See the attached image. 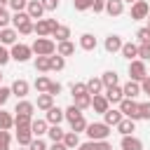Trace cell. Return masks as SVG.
<instances>
[{
    "label": "cell",
    "instance_id": "53",
    "mask_svg": "<svg viewBox=\"0 0 150 150\" xmlns=\"http://www.w3.org/2000/svg\"><path fill=\"white\" fill-rule=\"evenodd\" d=\"M91 9H94V14H101V12H105V0H94Z\"/></svg>",
    "mask_w": 150,
    "mask_h": 150
},
{
    "label": "cell",
    "instance_id": "62",
    "mask_svg": "<svg viewBox=\"0 0 150 150\" xmlns=\"http://www.w3.org/2000/svg\"><path fill=\"white\" fill-rule=\"evenodd\" d=\"M148 28H150V14H148Z\"/></svg>",
    "mask_w": 150,
    "mask_h": 150
},
{
    "label": "cell",
    "instance_id": "46",
    "mask_svg": "<svg viewBox=\"0 0 150 150\" xmlns=\"http://www.w3.org/2000/svg\"><path fill=\"white\" fill-rule=\"evenodd\" d=\"M9 61H12V54H9V49H7L5 45H0V68H2V66H7Z\"/></svg>",
    "mask_w": 150,
    "mask_h": 150
},
{
    "label": "cell",
    "instance_id": "23",
    "mask_svg": "<svg viewBox=\"0 0 150 150\" xmlns=\"http://www.w3.org/2000/svg\"><path fill=\"white\" fill-rule=\"evenodd\" d=\"M122 91H124V98H136V96L141 94V82H134V80H129V82L122 87Z\"/></svg>",
    "mask_w": 150,
    "mask_h": 150
},
{
    "label": "cell",
    "instance_id": "60",
    "mask_svg": "<svg viewBox=\"0 0 150 150\" xmlns=\"http://www.w3.org/2000/svg\"><path fill=\"white\" fill-rule=\"evenodd\" d=\"M9 5V0H0V7H7Z\"/></svg>",
    "mask_w": 150,
    "mask_h": 150
},
{
    "label": "cell",
    "instance_id": "12",
    "mask_svg": "<svg viewBox=\"0 0 150 150\" xmlns=\"http://www.w3.org/2000/svg\"><path fill=\"white\" fill-rule=\"evenodd\" d=\"M120 148H122V150H143V141L136 138L134 134H131V136H122Z\"/></svg>",
    "mask_w": 150,
    "mask_h": 150
},
{
    "label": "cell",
    "instance_id": "10",
    "mask_svg": "<svg viewBox=\"0 0 150 150\" xmlns=\"http://www.w3.org/2000/svg\"><path fill=\"white\" fill-rule=\"evenodd\" d=\"M45 120L49 122V127H54V124H61L63 120H66V110H61V108H49L47 110V115H45Z\"/></svg>",
    "mask_w": 150,
    "mask_h": 150
},
{
    "label": "cell",
    "instance_id": "44",
    "mask_svg": "<svg viewBox=\"0 0 150 150\" xmlns=\"http://www.w3.org/2000/svg\"><path fill=\"white\" fill-rule=\"evenodd\" d=\"M91 5H94V0H73V7L77 12H87V9H91Z\"/></svg>",
    "mask_w": 150,
    "mask_h": 150
},
{
    "label": "cell",
    "instance_id": "36",
    "mask_svg": "<svg viewBox=\"0 0 150 150\" xmlns=\"http://www.w3.org/2000/svg\"><path fill=\"white\" fill-rule=\"evenodd\" d=\"M33 26H35V21H33V19H26V21H21V23L14 26V28H16L19 35H30V33H33Z\"/></svg>",
    "mask_w": 150,
    "mask_h": 150
},
{
    "label": "cell",
    "instance_id": "49",
    "mask_svg": "<svg viewBox=\"0 0 150 150\" xmlns=\"http://www.w3.org/2000/svg\"><path fill=\"white\" fill-rule=\"evenodd\" d=\"M9 143H12L9 131H0V150H9Z\"/></svg>",
    "mask_w": 150,
    "mask_h": 150
},
{
    "label": "cell",
    "instance_id": "63",
    "mask_svg": "<svg viewBox=\"0 0 150 150\" xmlns=\"http://www.w3.org/2000/svg\"><path fill=\"white\" fill-rule=\"evenodd\" d=\"M19 150H28V148H19Z\"/></svg>",
    "mask_w": 150,
    "mask_h": 150
},
{
    "label": "cell",
    "instance_id": "11",
    "mask_svg": "<svg viewBox=\"0 0 150 150\" xmlns=\"http://www.w3.org/2000/svg\"><path fill=\"white\" fill-rule=\"evenodd\" d=\"M26 14L33 19V21H38V19H42V14H45V7H42V2L40 0H28V7H26Z\"/></svg>",
    "mask_w": 150,
    "mask_h": 150
},
{
    "label": "cell",
    "instance_id": "51",
    "mask_svg": "<svg viewBox=\"0 0 150 150\" xmlns=\"http://www.w3.org/2000/svg\"><path fill=\"white\" fill-rule=\"evenodd\" d=\"M40 2H42L45 12H54V9L59 7V0H40Z\"/></svg>",
    "mask_w": 150,
    "mask_h": 150
},
{
    "label": "cell",
    "instance_id": "38",
    "mask_svg": "<svg viewBox=\"0 0 150 150\" xmlns=\"http://www.w3.org/2000/svg\"><path fill=\"white\" fill-rule=\"evenodd\" d=\"M87 127H89V122L84 120V115H82V117H77L75 122H70V131H75V134H82V131H87Z\"/></svg>",
    "mask_w": 150,
    "mask_h": 150
},
{
    "label": "cell",
    "instance_id": "59",
    "mask_svg": "<svg viewBox=\"0 0 150 150\" xmlns=\"http://www.w3.org/2000/svg\"><path fill=\"white\" fill-rule=\"evenodd\" d=\"M49 150H68V148H66L63 143H52V145H49Z\"/></svg>",
    "mask_w": 150,
    "mask_h": 150
},
{
    "label": "cell",
    "instance_id": "29",
    "mask_svg": "<svg viewBox=\"0 0 150 150\" xmlns=\"http://www.w3.org/2000/svg\"><path fill=\"white\" fill-rule=\"evenodd\" d=\"M56 54H61L63 59H66V56H73V54H75V45H73L70 40H66V42H56Z\"/></svg>",
    "mask_w": 150,
    "mask_h": 150
},
{
    "label": "cell",
    "instance_id": "40",
    "mask_svg": "<svg viewBox=\"0 0 150 150\" xmlns=\"http://www.w3.org/2000/svg\"><path fill=\"white\" fill-rule=\"evenodd\" d=\"M77 117H82V110H80L75 103H73V105H68V108H66V120H68V122H75Z\"/></svg>",
    "mask_w": 150,
    "mask_h": 150
},
{
    "label": "cell",
    "instance_id": "30",
    "mask_svg": "<svg viewBox=\"0 0 150 150\" xmlns=\"http://www.w3.org/2000/svg\"><path fill=\"white\" fill-rule=\"evenodd\" d=\"M68 150H75V148H80V136L75 134V131H66V136H63V141H61Z\"/></svg>",
    "mask_w": 150,
    "mask_h": 150
},
{
    "label": "cell",
    "instance_id": "34",
    "mask_svg": "<svg viewBox=\"0 0 150 150\" xmlns=\"http://www.w3.org/2000/svg\"><path fill=\"white\" fill-rule=\"evenodd\" d=\"M30 124H33L30 115H14V127L16 129H30Z\"/></svg>",
    "mask_w": 150,
    "mask_h": 150
},
{
    "label": "cell",
    "instance_id": "64",
    "mask_svg": "<svg viewBox=\"0 0 150 150\" xmlns=\"http://www.w3.org/2000/svg\"><path fill=\"white\" fill-rule=\"evenodd\" d=\"M0 82H2V73H0Z\"/></svg>",
    "mask_w": 150,
    "mask_h": 150
},
{
    "label": "cell",
    "instance_id": "39",
    "mask_svg": "<svg viewBox=\"0 0 150 150\" xmlns=\"http://www.w3.org/2000/svg\"><path fill=\"white\" fill-rule=\"evenodd\" d=\"M35 70L49 73V56H35Z\"/></svg>",
    "mask_w": 150,
    "mask_h": 150
},
{
    "label": "cell",
    "instance_id": "57",
    "mask_svg": "<svg viewBox=\"0 0 150 150\" xmlns=\"http://www.w3.org/2000/svg\"><path fill=\"white\" fill-rule=\"evenodd\" d=\"M77 150H96V141H87V143H80Z\"/></svg>",
    "mask_w": 150,
    "mask_h": 150
},
{
    "label": "cell",
    "instance_id": "25",
    "mask_svg": "<svg viewBox=\"0 0 150 150\" xmlns=\"http://www.w3.org/2000/svg\"><path fill=\"white\" fill-rule=\"evenodd\" d=\"M115 129H117L122 136H131V134L136 131V122H134V120H129V117H124V120H122Z\"/></svg>",
    "mask_w": 150,
    "mask_h": 150
},
{
    "label": "cell",
    "instance_id": "28",
    "mask_svg": "<svg viewBox=\"0 0 150 150\" xmlns=\"http://www.w3.org/2000/svg\"><path fill=\"white\" fill-rule=\"evenodd\" d=\"M14 127V115L0 108V131H9Z\"/></svg>",
    "mask_w": 150,
    "mask_h": 150
},
{
    "label": "cell",
    "instance_id": "33",
    "mask_svg": "<svg viewBox=\"0 0 150 150\" xmlns=\"http://www.w3.org/2000/svg\"><path fill=\"white\" fill-rule=\"evenodd\" d=\"M73 103L80 108V110H87L91 108V94H82V96H73Z\"/></svg>",
    "mask_w": 150,
    "mask_h": 150
},
{
    "label": "cell",
    "instance_id": "35",
    "mask_svg": "<svg viewBox=\"0 0 150 150\" xmlns=\"http://www.w3.org/2000/svg\"><path fill=\"white\" fill-rule=\"evenodd\" d=\"M47 136L52 138V143H61V141H63V136H66V131H63V129H61L59 124H54V127H49Z\"/></svg>",
    "mask_w": 150,
    "mask_h": 150
},
{
    "label": "cell",
    "instance_id": "18",
    "mask_svg": "<svg viewBox=\"0 0 150 150\" xmlns=\"http://www.w3.org/2000/svg\"><path fill=\"white\" fill-rule=\"evenodd\" d=\"M30 131H33V136H35V138H42V136L49 131V122H47V120H33Z\"/></svg>",
    "mask_w": 150,
    "mask_h": 150
},
{
    "label": "cell",
    "instance_id": "43",
    "mask_svg": "<svg viewBox=\"0 0 150 150\" xmlns=\"http://www.w3.org/2000/svg\"><path fill=\"white\" fill-rule=\"evenodd\" d=\"M138 59L141 61H150V42L138 45Z\"/></svg>",
    "mask_w": 150,
    "mask_h": 150
},
{
    "label": "cell",
    "instance_id": "37",
    "mask_svg": "<svg viewBox=\"0 0 150 150\" xmlns=\"http://www.w3.org/2000/svg\"><path fill=\"white\" fill-rule=\"evenodd\" d=\"M49 84H52V80H49L47 75H40V77L35 80V89H38V94H47Z\"/></svg>",
    "mask_w": 150,
    "mask_h": 150
},
{
    "label": "cell",
    "instance_id": "21",
    "mask_svg": "<svg viewBox=\"0 0 150 150\" xmlns=\"http://www.w3.org/2000/svg\"><path fill=\"white\" fill-rule=\"evenodd\" d=\"M120 54H122L127 61H134V59H138V45H134V42H124Z\"/></svg>",
    "mask_w": 150,
    "mask_h": 150
},
{
    "label": "cell",
    "instance_id": "41",
    "mask_svg": "<svg viewBox=\"0 0 150 150\" xmlns=\"http://www.w3.org/2000/svg\"><path fill=\"white\" fill-rule=\"evenodd\" d=\"M70 94H73V96L89 94V91H87V82H73V84H70Z\"/></svg>",
    "mask_w": 150,
    "mask_h": 150
},
{
    "label": "cell",
    "instance_id": "5",
    "mask_svg": "<svg viewBox=\"0 0 150 150\" xmlns=\"http://www.w3.org/2000/svg\"><path fill=\"white\" fill-rule=\"evenodd\" d=\"M120 110H122V115L124 117H129V120H141V103H136L134 98H124L122 103H120Z\"/></svg>",
    "mask_w": 150,
    "mask_h": 150
},
{
    "label": "cell",
    "instance_id": "6",
    "mask_svg": "<svg viewBox=\"0 0 150 150\" xmlns=\"http://www.w3.org/2000/svg\"><path fill=\"white\" fill-rule=\"evenodd\" d=\"M9 54H12V59H14V61H19V63H26V61L33 56V49H30V45L16 42V45H12Z\"/></svg>",
    "mask_w": 150,
    "mask_h": 150
},
{
    "label": "cell",
    "instance_id": "42",
    "mask_svg": "<svg viewBox=\"0 0 150 150\" xmlns=\"http://www.w3.org/2000/svg\"><path fill=\"white\" fill-rule=\"evenodd\" d=\"M14 14L16 12H26V7H28V0H9V5H7Z\"/></svg>",
    "mask_w": 150,
    "mask_h": 150
},
{
    "label": "cell",
    "instance_id": "58",
    "mask_svg": "<svg viewBox=\"0 0 150 150\" xmlns=\"http://www.w3.org/2000/svg\"><path fill=\"white\" fill-rule=\"evenodd\" d=\"M96 150H112V145L108 141H96Z\"/></svg>",
    "mask_w": 150,
    "mask_h": 150
},
{
    "label": "cell",
    "instance_id": "7",
    "mask_svg": "<svg viewBox=\"0 0 150 150\" xmlns=\"http://www.w3.org/2000/svg\"><path fill=\"white\" fill-rule=\"evenodd\" d=\"M148 14H150V5H148L145 0H138V2H134V5H131V12H129V16H131L134 21L148 19Z\"/></svg>",
    "mask_w": 150,
    "mask_h": 150
},
{
    "label": "cell",
    "instance_id": "52",
    "mask_svg": "<svg viewBox=\"0 0 150 150\" xmlns=\"http://www.w3.org/2000/svg\"><path fill=\"white\" fill-rule=\"evenodd\" d=\"M26 19H30L26 12H16V14L12 16V23H14V26H19V23H21V21H26Z\"/></svg>",
    "mask_w": 150,
    "mask_h": 150
},
{
    "label": "cell",
    "instance_id": "20",
    "mask_svg": "<svg viewBox=\"0 0 150 150\" xmlns=\"http://www.w3.org/2000/svg\"><path fill=\"white\" fill-rule=\"evenodd\" d=\"M33 131L30 129H16V143L21 145V148H28L30 143H33Z\"/></svg>",
    "mask_w": 150,
    "mask_h": 150
},
{
    "label": "cell",
    "instance_id": "14",
    "mask_svg": "<svg viewBox=\"0 0 150 150\" xmlns=\"http://www.w3.org/2000/svg\"><path fill=\"white\" fill-rule=\"evenodd\" d=\"M122 120H124V115H122V110H120V108H110V110L103 115V122H105L108 127H117Z\"/></svg>",
    "mask_w": 150,
    "mask_h": 150
},
{
    "label": "cell",
    "instance_id": "17",
    "mask_svg": "<svg viewBox=\"0 0 150 150\" xmlns=\"http://www.w3.org/2000/svg\"><path fill=\"white\" fill-rule=\"evenodd\" d=\"M80 47H82L84 52H94V49L98 47V40H96L91 33H82V35H80Z\"/></svg>",
    "mask_w": 150,
    "mask_h": 150
},
{
    "label": "cell",
    "instance_id": "45",
    "mask_svg": "<svg viewBox=\"0 0 150 150\" xmlns=\"http://www.w3.org/2000/svg\"><path fill=\"white\" fill-rule=\"evenodd\" d=\"M9 21H12V16H9L7 7H0V30H2V28H9V26H7Z\"/></svg>",
    "mask_w": 150,
    "mask_h": 150
},
{
    "label": "cell",
    "instance_id": "16",
    "mask_svg": "<svg viewBox=\"0 0 150 150\" xmlns=\"http://www.w3.org/2000/svg\"><path fill=\"white\" fill-rule=\"evenodd\" d=\"M16 38H19V33H16V28H2L0 30V45H16Z\"/></svg>",
    "mask_w": 150,
    "mask_h": 150
},
{
    "label": "cell",
    "instance_id": "31",
    "mask_svg": "<svg viewBox=\"0 0 150 150\" xmlns=\"http://www.w3.org/2000/svg\"><path fill=\"white\" fill-rule=\"evenodd\" d=\"M52 38H56V42H66V40L70 38V28H68V26H63V23H59V26L54 28Z\"/></svg>",
    "mask_w": 150,
    "mask_h": 150
},
{
    "label": "cell",
    "instance_id": "47",
    "mask_svg": "<svg viewBox=\"0 0 150 150\" xmlns=\"http://www.w3.org/2000/svg\"><path fill=\"white\" fill-rule=\"evenodd\" d=\"M136 38H138V42L143 45V42H150V28L148 26H143V28H138V33H136Z\"/></svg>",
    "mask_w": 150,
    "mask_h": 150
},
{
    "label": "cell",
    "instance_id": "9",
    "mask_svg": "<svg viewBox=\"0 0 150 150\" xmlns=\"http://www.w3.org/2000/svg\"><path fill=\"white\" fill-rule=\"evenodd\" d=\"M105 98H108V103L110 105H120L122 101H124V91H122V87L117 84V87H110V89H105V94H103Z\"/></svg>",
    "mask_w": 150,
    "mask_h": 150
},
{
    "label": "cell",
    "instance_id": "56",
    "mask_svg": "<svg viewBox=\"0 0 150 150\" xmlns=\"http://www.w3.org/2000/svg\"><path fill=\"white\" fill-rule=\"evenodd\" d=\"M141 94H145V96H150V75L141 82Z\"/></svg>",
    "mask_w": 150,
    "mask_h": 150
},
{
    "label": "cell",
    "instance_id": "3",
    "mask_svg": "<svg viewBox=\"0 0 150 150\" xmlns=\"http://www.w3.org/2000/svg\"><path fill=\"white\" fill-rule=\"evenodd\" d=\"M56 26H59L56 19H38L35 26H33V33H35L38 38H49V35L54 33Z\"/></svg>",
    "mask_w": 150,
    "mask_h": 150
},
{
    "label": "cell",
    "instance_id": "55",
    "mask_svg": "<svg viewBox=\"0 0 150 150\" xmlns=\"http://www.w3.org/2000/svg\"><path fill=\"white\" fill-rule=\"evenodd\" d=\"M61 89H63V87H61V82H52V84H49V89H47V94L56 96V94H61Z\"/></svg>",
    "mask_w": 150,
    "mask_h": 150
},
{
    "label": "cell",
    "instance_id": "32",
    "mask_svg": "<svg viewBox=\"0 0 150 150\" xmlns=\"http://www.w3.org/2000/svg\"><path fill=\"white\" fill-rule=\"evenodd\" d=\"M63 68H66V59H63L61 54H52V56H49V70H56V73H59V70H63Z\"/></svg>",
    "mask_w": 150,
    "mask_h": 150
},
{
    "label": "cell",
    "instance_id": "8",
    "mask_svg": "<svg viewBox=\"0 0 150 150\" xmlns=\"http://www.w3.org/2000/svg\"><path fill=\"white\" fill-rule=\"evenodd\" d=\"M122 45H124V40L120 38V35H108L105 38V42H103V47H105V52L108 54H117V52H122Z\"/></svg>",
    "mask_w": 150,
    "mask_h": 150
},
{
    "label": "cell",
    "instance_id": "50",
    "mask_svg": "<svg viewBox=\"0 0 150 150\" xmlns=\"http://www.w3.org/2000/svg\"><path fill=\"white\" fill-rule=\"evenodd\" d=\"M28 150H49V145H47L42 138H33V143L28 145Z\"/></svg>",
    "mask_w": 150,
    "mask_h": 150
},
{
    "label": "cell",
    "instance_id": "19",
    "mask_svg": "<svg viewBox=\"0 0 150 150\" xmlns=\"http://www.w3.org/2000/svg\"><path fill=\"white\" fill-rule=\"evenodd\" d=\"M122 12H124V2L122 0H105V14L122 16Z\"/></svg>",
    "mask_w": 150,
    "mask_h": 150
},
{
    "label": "cell",
    "instance_id": "54",
    "mask_svg": "<svg viewBox=\"0 0 150 150\" xmlns=\"http://www.w3.org/2000/svg\"><path fill=\"white\" fill-rule=\"evenodd\" d=\"M141 120H150V101L141 103Z\"/></svg>",
    "mask_w": 150,
    "mask_h": 150
},
{
    "label": "cell",
    "instance_id": "4",
    "mask_svg": "<svg viewBox=\"0 0 150 150\" xmlns=\"http://www.w3.org/2000/svg\"><path fill=\"white\" fill-rule=\"evenodd\" d=\"M145 77H148V66H145V61H141V59L129 61V80L143 82Z\"/></svg>",
    "mask_w": 150,
    "mask_h": 150
},
{
    "label": "cell",
    "instance_id": "13",
    "mask_svg": "<svg viewBox=\"0 0 150 150\" xmlns=\"http://www.w3.org/2000/svg\"><path fill=\"white\" fill-rule=\"evenodd\" d=\"M28 89H30V84H28L26 80H14V82H12V94H14L19 101L28 96Z\"/></svg>",
    "mask_w": 150,
    "mask_h": 150
},
{
    "label": "cell",
    "instance_id": "2",
    "mask_svg": "<svg viewBox=\"0 0 150 150\" xmlns=\"http://www.w3.org/2000/svg\"><path fill=\"white\" fill-rule=\"evenodd\" d=\"M110 129L112 127H108L105 122H89V127H87L84 134L89 136V141H108Z\"/></svg>",
    "mask_w": 150,
    "mask_h": 150
},
{
    "label": "cell",
    "instance_id": "61",
    "mask_svg": "<svg viewBox=\"0 0 150 150\" xmlns=\"http://www.w3.org/2000/svg\"><path fill=\"white\" fill-rule=\"evenodd\" d=\"M122 2H129V5H134V2H138V0H122Z\"/></svg>",
    "mask_w": 150,
    "mask_h": 150
},
{
    "label": "cell",
    "instance_id": "1",
    "mask_svg": "<svg viewBox=\"0 0 150 150\" xmlns=\"http://www.w3.org/2000/svg\"><path fill=\"white\" fill-rule=\"evenodd\" d=\"M30 49L35 56H52V54H56V42L52 38H35Z\"/></svg>",
    "mask_w": 150,
    "mask_h": 150
},
{
    "label": "cell",
    "instance_id": "24",
    "mask_svg": "<svg viewBox=\"0 0 150 150\" xmlns=\"http://www.w3.org/2000/svg\"><path fill=\"white\" fill-rule=\"evenodd\" d=\"M33 110H35V103L21 98V101L16 103V108H14V115H30V117H33Z\"/></svg>",
    "mask_w": 150,
    "mask_h": 150
},
{
    "label": "cell",
    "instance_id": "48",
    "mask_svg": "<svg viewBox=\"0 0 150 150\" xmlns=\"http://www.w3.org/2000/svg\"><path fill=\"white\" fill-rule=\"evenodd\" d=\"M9 96H12V87H2L0 84V108L9 101Z\"/></svg>",
    "mask_w": 150,
    "mask_h": 150
},
{
    "label": "cell",
    "instance_id": "15",
    "mask_svg": "<svg viewBox=\"0 0 150 150\" xmlns=\"http://www.w3.org/2000/svg\"><path fill=\"white\" fill-rule=\"evenodd\" d=\"M91 108H94L96 112L105 115V112L110 110V103H108V98H105L103 94H98V96H91Z\"/></svg>",
    "mask_w": 150,
    "mask_h": 150
},
{
    "label": "cell",
    "instance_id": "27",
    "mask_svg": "<svg viewBox=\"0 0 150 150\" xmlns=\"http://www.w3.org/2000/svg\"><path fill=\"white\" fill-rule=\"evenodd\" d=\"M35 105H38V110H45L47 112L49 108H54V96L52 94H38V103Z\"/></svg>",
    "mask_w": 150,
    "mask_h": 150
},
{
    "label": "cell",
    "instance_id": "22",
    "mask_svg": "<svg viewBox=\"0 0 150 150\" xmlns=\"http://www.w3.org/2000/svg\"><path fill=\"white\" fill-rule=\"evenodd\" d=\"M103 89H105V87H103V80H101V77H89V80H87V91H89L91 96H98Z\"/></svg>",
    "mask_w": 150,
    "mask_h": 150
},
{
    "label": "cell",
    "instance_id": "26",
    "mask_svg": "<svg viewBox=\"0 0 150 150\" xmlns=\"http://www.w3.org/2000/svg\"><path fill=\"white\" fill-rule=\"evenodd\" d=\"M101 80H103V87H105V89H110V87H117V84H120V75H117L115 70H105V73L101 75Z\"/></svg>",
    "mask_w": 150,
    "mask_h": 150
}]
</instances>
